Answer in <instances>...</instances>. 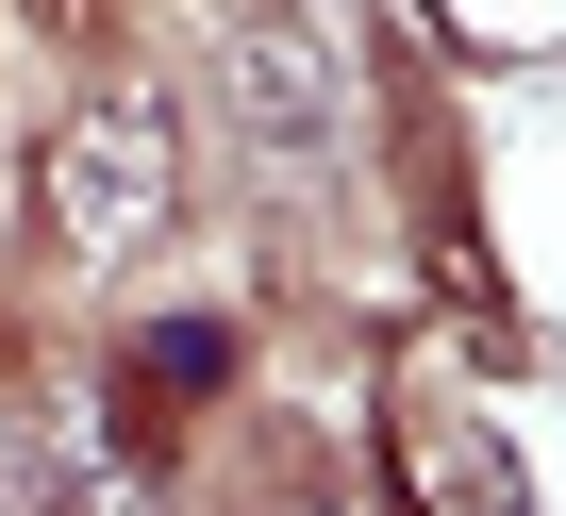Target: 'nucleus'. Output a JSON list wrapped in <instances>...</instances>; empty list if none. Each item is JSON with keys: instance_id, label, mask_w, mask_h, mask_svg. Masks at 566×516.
Returning <instances> with one entry per match:
<instances>
[{"instance_id": "obj_3", "label": "nucleus", "mask_w": 566, "mask_h": 516, "mask_svg": "<svg viewBox=\"0 0 566 516\" xmlns=\"http://www.w3.org/2000/svg\"><path fill=\"white\" fill-rule=\"evenodd\" d=\"M0 516H84V499H67V433H51L34 400H0Z\"/></svg>"}, {"instance_id": "obj_2", "label": "nucleus", "mask_w": 566, "mask_h": 516, "mask_svg": "<svg viewBox=\"0 0 566 516\" xmlns=\"http://www.w3.org/2000/svg\"><path fill=\"white\" fill-rule=\"evenodd\" d=\"M233 117L266 134V167L334 134V84H317V18H233Z\"/></svg>"}, {"instance_id": "obj_1", "label": "nucleus", "mask_w": 566, "mask_h": 516, "mask_svg": "<svg viewBox=\"0 0 566 516\" xmlns=\"http://www.w3.org/2000/svg\"><path fill=\"white\" fill-rule=\"evenodd\" d=\"M34 200H51V250H67V267H134V250H150V233L184 217V117H167L150 84L84 101V117L51 134Z\"/></svg>"}]
</instances>
